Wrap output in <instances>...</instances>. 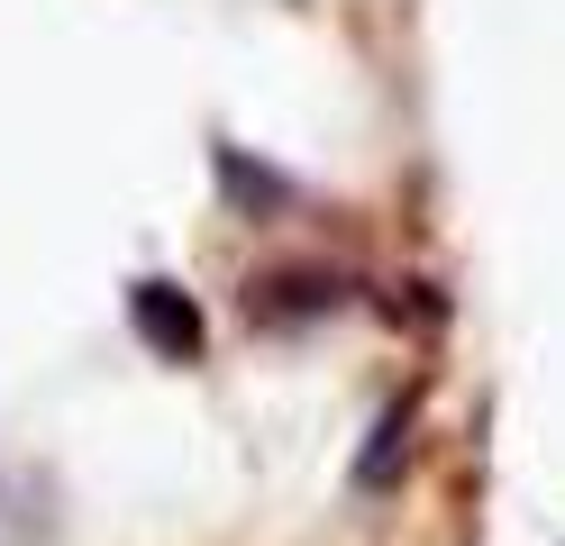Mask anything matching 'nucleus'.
Instances as JSON below:
<instances>
[{
  "label": "nucleus",
  "instance_id": "obj_1",
  "mask_svg": "<svg viewBox=\"0 0 565 546\" xmlns=\"http://www.w3.org/2000/svg\"><path fill=\"white\" fill-rule=\"evenodd\" d=\"M128 319H137V338H147L164 364H201V346H210V328H201V310H192V291H183V282H164V274L128 282Z\"/></svg>",
  "mask_w": 565,
  "mask_h": 546
},
{
  "label": "nucleus",
  "instance_id": "obj_2",
  "mask_svg": "<svg viewBox=\"0 0 565 546\" xmlns=\"http://www.w3.org/2000/svg\"><path fill=\"white\" fill-rule=\"evenodd\" d=\"M210 164H220V182H228V192L256 210V218H274L282 201H292V182H282V173H265V164H246V146H220Z\"/></svg>",
  "mask_w": 565,
  "mask_h": 546
},
{
  "label": "nucleus",
  "instance_id": "obj_3",
  "mask_svg": "<svg viewBox=\"0 0 565 546\" xmlns=\"http://www.w3.org/2000/svg\"><path fill=\"white\" fill-rule=\"evenodd\" d=\"M411 410H419L411 392L393 400V410H383V428L365 437V456H356V483H393V473H402V437H411Z\"/></svg>",
  "mask_w": 565,
  "mask_h": 546
}]
</instances>
